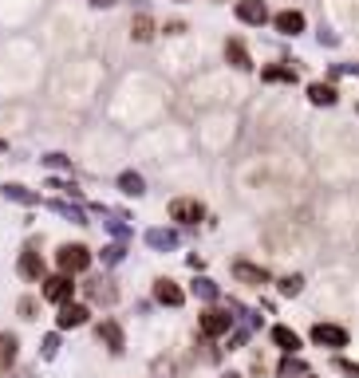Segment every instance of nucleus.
Wrapping results in <instances>:
<instances>
[{
  "mask_svg": "<svg viewBox=\"0 0 359 378\" xmlns=\"http://www.w3.org/2000/svg\"><path fill=\"white\" fill-rule=\"evenodd\" d=\"M20 276H28V280H36V276H44V264H40L36 252H28V257H20Z\"/></svg>",
  "mask_w": 359,
  "mask_h": 378,
  "instance_id": "13",
  "label": "nucleus"
},
{
  "mask_svg": "<svg viewBox=\"0 0 359 378\" xmlns=\"http://www.w3.org/2000/svg\"><path fill=\"white\" fill-rule=\"evenodd\" d=\"M174 4H186V0H174Z\"/></svg>",
  "mask_w": 359,
  "mask_h": 378,
  "instance_id": "23",
  "label": "nucleus"
},
{
  "mask_svg": "<svg viewBox=\"0 0 359 378\" xmlns=\"http://www.w3.org/2000/svg\"><path fill=\"white\" fill-rule=\"evenodd\" d=\"M44 295H48L51 304L72 300V280H67V276H48V280H44Z\"/></svg>",
  "mask_w": 359,
  "mask_h": 378,
  "instance_id": "5",
  "label": "nucleus"
},
{
  "mask_svg": "<svg viewBox=\"0 0 359 378\" xmlns=\"http://www.w3.org/2000/svg\"><path fill=\"white\" fill-rule=\"evenodd\" d=\"M225 378H241V375H225Z\"/></svg>",
  "mask_w": 359,
  "mask_h": 378,
  "instance_id": "22",
  "label": "nucleus"
},
{
  "mask_svg": "<svg viewBox=\"0 0 359 378\" xmlns=\"http://www.w3.org/2000/svg\"><path fill=\"white\" fill-rule=\"evenodd\" d=\"M154 295H158L162 304H170V307L182 304V288H178V284H170V280H158V284H154Z\"/></svg>",
  "mask_w": 359,
  "mask_h": 378,
  "instance_id": "10",
  "label": "nucleus"
},
{
  "mask_svg": "<svg viewBox=\"0 0 359 378\" xmlns=\"http://www.w3.org/2000/svg\"><path fill=\"white\" fill-rule=\"evenodd\" d=\"M233 276H237V280H245V284H253V288L269 284V272L257 268V264H245V260H237V264H233Z\"/></svg>",
  "mask_w": 359,
  "mask_h": 378,
  "instance_id": "7",
  "label": "nucleus"
},
{
  "mask_svg": "<svg viewBox=\"0 0 359 378\" xmlns=\"http://www.w3.org/2000/svg\"><path fill=\"white\" fill-rule=\"evenodd\" d=\"M265 79L269 83H297V71L292 67H265Z\"/></svg>",
  "mask_w": 359,
  "mask_h": 378,
  "instance_id": "15",
  "label": "nucleus"
},
{
  "mask_svg": "<svg viewBox=\"0 0 359 378\" xmlns=\"http://www.w3.org/2000/svg\"><path fill=\"white\" fill-rule=\"evenodd\" d=\"M237 16H241L245 24H265V20H269V8H265V0H241V4H237Z\"/></svg>",
  "mask_w": 359,
  "mask_h": 378,
  "instance_id": "4",
  "label": "nucleus"
},
{
  "mask_svg": "<svg viewBox=\"0 0 359 378\" xmlns=\"http://www.w3.org/2000/svg\"><path fill=\"white\" fill-rule=\"evenodd\" d=\"M300 284H304L300 276H285V280H281V292H285V295H297V292H300Z\"/></svg>",
  "mask_w": 359,
  "mask_h": 378,
  "instance_id": "20",
  "label": "nucleus"
},
{
  "mask_svg": "<svg viewBox=\"0 0 359 378\" xmlns=\"http://www.w3.org/2000/svg\"><path fill=\"white\" fill-rule=\"evenodd\" d=\"M170 217H174V221H186V225H194V221L206 217V209H201L198 201H174V205H170Z\"/></svg>",
  "mask_w": 359,
  "mask_h": 378,
  "instance_id": "8",
  "label": "nucleus"
},
{
  "mask_svg": "<svg viewBox=\"0 0 359 378\" xmlns=\"http://www.w3.org/2000/svg\"><path fill=\"white\" fill-rule=\"evenodd\" d=\"M150 36H154V20L138 12L135 16V40H150Z\"/></svg>",
  "mask_w": 359,
  "mask_h": 378,
  "instance_id": "17",
  "label": "nucleus"
},
{
  "mask_svg": "<svg viewBox=\"0 0 359 378\" xmlns=\"http://www.w3.org/2000/svg\"><path fill=\"white\" fill-rule=\"evenodd\" d=\"M20 316L32 319V316H36V304H32V300H20Z\"/></svg>",
  "mask_w": 359,
  "mask_h": 378,
  "instance_id": "21",
  "label": "nucleus"
},
{
  "mask_svg": "<svg viewBox=\"0 0 359 378\" xmlns=\"http://www.w3.org/2000/svg\"><path fill=\"white\" fill-rule=\"evenodd\" d=\"M312 343H320V347H347V331L335 327V323H316L312 327Z\"/></svg>",
  "mask_w": 359,
  "mask_h": 378,
  "instance_id": "2",
  "label": "nucleus"
},
{
  "mask_svg": "<svg viewBox=\"0 0 359 378\" xmlns=\"http://www.w3.org/2000/svg\"><path fill=\"white\" fill-rule=\"evenodd\" d=\"M229 323H233V319L225 316V311H217V307H210V311L201 316V331H206V335H222V331H229Z\"/></svg>",
  "mask_w": 359,
  "mask_h": 378,
  "instance_id": "9",
  "label": "nucleus"
},
{
  "mask_svg": "<svg viewBox=\"0 0 359 378\" xmlns=\"http://www.w3.org/2000/svg\"><path fill=\"white\" fill-rule=\"evenodd\" d=\"M273 343L281 347V351H300L297 331H288V327H273Z\"/></svg>",
  "mask_w": 359,
  "mask_h": 378,
  "instance_id": "12",
  "label": "nucleus"
},
{
  "mask_svg": "<svg viewBox=\"0 0 359 378\" xmlns=\"http://www.w3.org/2000/svg\"><path fill=\"white\" fill-rule=\"evenodd\" d=\"M56 260H60V268H63V272H83L87 264H91V252H87L83 244H63Z\"/></svg>",
  "mask_w": 359,
  "mask_h": 378,
  "instance_id": "1",
  "label": "nucleus"
},
{
  "mask_svg": "<svg viewBox=\"0 0 359 378\" xmlns=\"http://www.w3.org/2000/svg\"><path fill=\"white\" fill-rule=\"evenodd\" d=\"M99 335H103L107 343H111V351H119V347H123V331L115 327V323H103V327H99Z\"/></svg>",
  "mask_w": 359,
  "mask_h": 378,
  "instance_id": "18",
  "label": "nucleus"
},
{
  "mask_svg": "<svg viewBox=\"0 0 359 378\" xmlns=\"http://www.w3.org/2000/svg\"><path fill=\"white\" fill-rule=\"evenodd\" d=\"M12 359H16V339L12 335H0V370L12 366Z\"/></svg>",
  "mask_w": 359,
  "mask_h": 378,
  "instance_id": "16",
  "label": "nucleus"
},
{
  "mask_svg": "<svg viewBox=\"0 0 359 378\" xmlns=\"http://www.w3.org/2000/svg\"><path fill=\"white\" fill-rule=\"evenodd\" d=\"M225 60H229V67H237V71H249V67H253L249 48L241 44V40H229V44H225Z\"/></svg>",
  "mask_w": 359,
  "mask_h": 378,
  "instance_id": "6",
  "label": "nucleus"
},
{
  "mask_svg": "<svg viewBox=\"0 0 359 378\" xmlns=\"http://www.w3.org/2000/svg\"><path fill=\"white\" fill-rule=\"evenodd\" d=\"M273 24L281 36H300L304 32V12H297V8H288V12H276Z\"/></svg>",
  "mask_w": 359,
  "mask_h": 378,
  "instance_id": "3",
  "label": "nucleus"
},
{
  "mask_svg": "<svg viewBox=\"0 0 359 378\" xmlns=\"http://www.w3.org/2000/svg\"><path fill=\"white\" fill-rule=\"evenodd\" d=\"M308 98L316 103V107H332V103H335V87L332 83H312L308 87Z\"/></svg>",
  "mask_w": 359,
  "mask_h": 378,
  "instance_id": "11",
  "label": "nucleus"
},
{
  "mask_svg": "<svg viewBox=\"0 0 359 378\" xmlns=\"http://www.w3.org/2000/svg\"><path fill=\"white\" fill-rule=\"evenodd\" d=\"M87 319V307H75V304H67L63 307V316H60V327H79Z\"/></svg>",
  "mask_w": 359,
  "mask_h": 378,
  "instance_id": "14",
  "label": "nucleus"
},
{
  "mask_svg": "<svg viewBox=\"0 0 359 378\" xmlns=\"http://www.w3.org/2000/svg\"><path fill=\"white\" fill-rule=\"evenodd\" d=\"M0 150H4V142H0Z\"/></svg>",
  "mask_w": 359,
  "mask_h": 378,
  "instance_id": "24",
  "label": "nucleus"
},
{
  "mask_svg": "<svg viewBox=\"0 0 359 378\" xmlns=\"http://www.w3.org/2000/svg\"><path fill=\"white\" fill-rule=\"evenodd\" d=\"M119 185H123V194H131V197L142 194V178H138V173H123V178H119Z\"/></svg>",
  "mask_w": 359,
  "mask_h": 378,
  "instance_id": "19",
  "label": "nucleus"
}]
</instances>
